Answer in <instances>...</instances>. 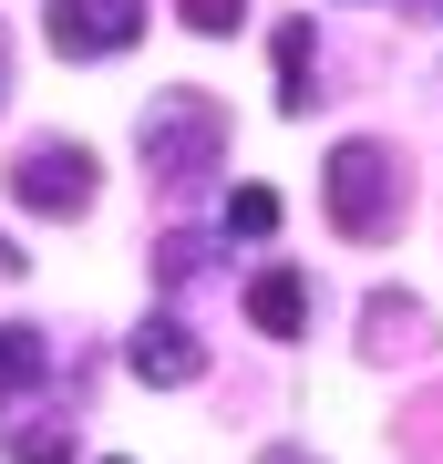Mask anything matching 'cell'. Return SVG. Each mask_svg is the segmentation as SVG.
I'll return each instance as SVG.
<instances>
[{
    "instance_id": "cell-1",
    "label": "cell",
    "mask_w": 443,
    "mask_h": 464,
    "mask_svg": "<svg viewBox=\"0 0 443 464\" xmlns=\"http://www.w3.org/2000/svg\"><path fill=\"white\" fill-rule=\"evenodd\" d=\"M134 145H145L155 186H207L217 166H227V103L197 93V83H176V93H155V103H145Z\"/></svg>"
},
{
    "instance_id": "cell-2",
    "label": "cell",
    "mask_w": 443,
    "mask_h": 464,
    "mask_svg": "<svg viewBox=\"0 0 443 464\" xmlns=\"http://www.w3.org/2000/svg\"><path fill=\"white\" fill-rule=\"evenodd\" d=\"M320 197H330V227H341V237L381 248V237L402 227V166H392V145H371V134L330 145V166H320Z\"/></svg>"
},
{
    "instance_id": "cell-3",
    "label": "cell",
    "mask_w": 443,
    "mask_h": 464,
    "mask_svg": "<svg viewBox=\"0 0 443 464\" xmlns=\"http://www.w3.org/2000/svg\"><path fill=\"white\" fill-rule=\"evenodd\" d=\"M11 197L32 217H82V207H93V155H82V145H21Z\"/></svg>"
},
{
    "instance_id": "cell-4",
    "label": "cell",
    "mask_w": 443,
    "mask_h": 464,
    "mask_svg": "<svg viewBox=\"0 0 443 464\" xmlns=\"http://www.w3.org/2000/svg\"><path fill=\"white\" fill-rule=\"evenodd\" d=\"M42 32L63 63H103V52H124L134 32H145V0H52Z\"/></svg>"
},
{
    "instance_id": "cell-5",
    "label": "cell",
    "mask_w": 443,
    "mask_h": 464,
    "mask_svg": "<svg viewBox=\"0 0 443 464\" xmlns=\"http://www.w3.org/2000/svg\"><path fill=\"white\" fill-rule=\"evenodd\" d=\"M124 372H134V382H155V392H176V382H197V372H207V341L186 331L176 310H155V320H134Z\"/></svg>"
},
{
    "instance_id": "cell-6",
    "label": "cell",
    "mask_w": 443,
    "mask_h": 464,
    "mask_svg": "<svg viewBox=\"0 0 443 464\" xmlns=\"http://www.w3.org/2000/svg\"><path fill=\"white\" fill-rule=\"evenodd\" d=\"M247 320H258L268 341H299V331H310V279H299L289 258H268L258 279H247Z\"/></svg>"
},
{
    "instance_id": "cell-7",
    "label": "cell",
    "mask_w": 443,
    "mask_h": 464,
    "mask_svg": "<svg viewBox=\"0 0 443 464\" xmlns=\"http://www.w3.org/2000/svg\"><path fill=\"white\" fill-rule=\"evenodd\" d=\"M42 372H52V341L32 331V320H0V413H11Z\"/></svg>"
},
{
    "instance_id": "cell-8",
    "label": "cell",
    "mask_w": 443,
    "mask_h": 464,
    "mask_svg": "<svg viewBox=\"0 0 443 464\" xmlns=\"http://www.w3.org/2000/svg\"><path fill=\"white\" fill-rule=\"evenodd\" d=\"M279 114H310V21H279Z\"/></svg>"
},
{
    "instance_id": "cell-9",
    "label": "cell",
    "mask_w": 443,
    "mask_h": 464,
    "mask_svg": "<svg viewBox=\"0 0 443 464\" xmlns=\"http://www.w3.org/2000/svg\"><path fill=\"white\" fill-rule=\"evenodd\" d=\"M155 279H165V289H186V279H207V237H197V227H176V237H155Z\"/></svg>"
},
{
    "instance_id": "cell-10",
    "label": "cell",
    "mask_w": 443,
    "mask_h": 464,
    "mask_svg": "<svg viewBox=\"0 0 443 464\" xmlns=\"http://www.w3.org/2000/svg\"><path fill=\"white\" fill-rule=\"evenodd\" d=\"M11 464H72V423H11Z\"/></svg>"
},
{
    "instance_id": "cell-11",
    "label": "cell",
    "mask_w": 443,
    "mask_h": 464,
    "mask_svg": "<svg viewBox=\"0 0 443 464\" xmlns=\"http://www.w3.org/2000/svg\"><path fill=\"white\" fill-rule=\"evenodd\" d=\"M402 341H423V310L381 289V299H371V351H402Z\"/></svg>"
},
{
    "instance_id": "cell-12",
    "label": "cell",
    "mask_w": 443,
    "mask_h": 464,
    "mask_svg": "<svg viewBox=\"0 0 443 464\" xmlns=\"http://www.w3.org/2000/svg\"><path fill=\"white\" fill-rule=\"evenodd\" d=\"M279 227V197H268V186H237L227 197V237H268Z\"/></svg>"
},
{
    "instance_id": "cell-13",
    "label": "cell",
    "mask_w": 443,
    "mask_h": 464,
    "mask_svg": "<svg viewBox=\"0 0 443 464\" xmlns=\"http://www.w3.org/2000/svg\"><path fill=\"white\" fill-rule=\"evenodd\" d=\"M237 21H247V0H186V32H207V42L237 32Z\"/></svg>"
},
{
    "instance_id": "cell-14",
    "label": "cell",
    "mask_w": 443,
    "mask_h": 464,
    "mask_svg": "<svg viewBox=\"0 0 443 464\" xmlns=\"http://www.w3.org/2000/svg\"><path fill=\"white\" fill-rule=\"evenodd\" d=\"M21 268H32V258H21V248H11V237H0V279H21Z\"/></svg>"
},
{
    "instance_id": "cell-15",
    "label": "cell",
    "mask_w": 443,
    "mask_h": 464,
    "mask_svg": "<svg viewBox=\"0 0 443 464\" xmlns=\"http://www.w3.org/2000/svg\"><path fill=\"white\" fill-rule=\"evenodd\" d=\"M258 464H310V454H299V444H268V454H258Z\"/></svg>"
},
{
    "instance_id": "cell-16",
    "label": "cell",
    "mask_w": 443,
    "mask_h": 464,
    "mask_svg": "<svg viewBox=\"0 0 443 464\" xmlns=\"http://www.w3.org/2000/svg\"><path fill=\"white\" fill-rule=\"evenodd\" d=\"M0 93H11V52H0Z\"/></svg>"
},
{
    "instance_id": "cell-17",
    "label": "cell",
    "mask_w": 443,
    "mask_h": 464,
    "mask_svg": "<svg viewBox=\"0 0 443 464\" xmlns=\"http://www.w3.org/2000/svg\"><path fill=\"white\" fill-rule=\"evenodd\" d=\"M423 11H443V0H423Z\"/></svg>"
},
{
    "instance_id": "cell-18",
    "label": "cell",
    "mask_w": 443,
    "mask_h": 464,
    "mask_svg": "<svg viewBox=\"0 0 443 464\" xmlns=\"http://www.w3.org/2000/svg\"><path fill=\"white\" fill-rule=\"evenodd\" d=\"M103 464H124V454H103Z\"/></svg>"
}]
</instances>
